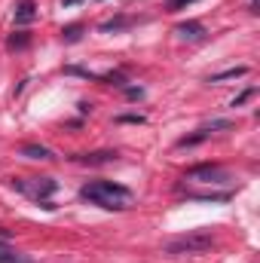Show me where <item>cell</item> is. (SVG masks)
<instances>
[{"label": "cell", "mask_w": 260, "mask_h": 263, "mask_svg": "<svg viewBox=\"0 0 260 263\" xmlns=\"http://www.w3.org/2000/svg\"><path fill=\"white\" fill-rule=\"evenodd\" d=\"M80 196L101 208H129L132 205V190L114 181H92L80 190Z\"/></svg>", "instance_id": "obj_1"}, {"label": "cell", "mask_w": 260, "mask_h": 263, "mask_svg": "<svg viewBox=\"0 0 260 263\" xmlns=\"http://www.w3.org/2000/svg\"><path fill=\"white\" fill-rule=\"evenodd\" d=\"M211 245H214V236L205 233V230H196V233H187V236L169 239L162 248H165V254H205Z\"/></svg>", "instance_id": "obj_2"}, {"label": "cell", "mask_w": 260, "mask_h": 263, "mask_svg": "<svg viewBox=\"0 0 260 263\" xmlns=\"http://www.w3.org/2000/svg\"><path fill=\"white\" fill-rule=\"evenodd\" d=\"M12 187L22 190V193H28L31 199H43V202L59 190V184H55L52 178H31V184H28V181H12Z\"/></svg>", "instance_id": "obj_3"}, {"label": "cell", "mask_w": 260, "mask_h": 263, "mask_svg": "<svg viewBox=\"0 0 260 263\" xmlns=\"http://www.w3.org/2000/svg\"><path fill=\"white\" fill-rule=\"evenodd\" d=\"M187 178L199 181V184H220V181H230V172L220 165H193V168H187Z\"/></svg>", "instance_id": "obj_4"}, {"label": "cell", "mask_w": 260, "mask_h": 263, "mask_svg": "<svg viewBox=\"0 0 260 263\" xmlns=\"http://www.w3.org/2000/svg\"><path fill=\"white\" fill-rule=\"evenodd\" d=\"M37 18V3L34 0H22L15 6V25H31Z\"/></svg>", "instance_id": "obj_5"}, {"label": "cell", "mask_w": 260, "mask_h": 263, "mask_svg": "<svg viewBox=\"0 0 260 263\" xmlns=\"http://www.w3.org/2000/svg\"><path fill=\"white\" fill-rule=\"evenodd\" d=\"M77 159L86 162V165H107V162H117V153L114 150H98V153H83Z\"/></svg>", "instance_id": "obj_6"}, {"label": "cell", "mask_w": 260, "mask_h": 263, "mask_svg": "<svg viewBox=\"0 0 260 263\" xmlns=\"http://www.w3.org/2000/svg\"><path fill=\"white\" fill-rule=\"evenodd\" d=\"M22 156H28V159H55V153L49 147H43V144H25Z\"/></svg>", "instance_id": "obj_7"}, {"label": "cell", "mask_w": 260, "mask_h": 263, "mask_svg": "<svg viewBox=\"0 0 260 263\" xmlns=\"http://www.w3.org/2000/svg\"><path fill=\"white\" fill-rule=\"evenodd\" d=\"M178 34H181L184 40H202V37H205V28H202L199 22H181V25H178Z\"/></svg>", "instance_id": "obj_8"}, {"label": "cell", "mask_w": 260, "mask_h": 263, "mask_svg": "<svg viewBox=\"0 0 260 263\" xmlns=\"http://www.w3.org/2000/svg\"><path fill=\"white\" fill-rule=\"evenodd\" d=\"M248 73V67H230V70H220V73H211V80L208 83H220V80H236V77H245Z\"/></svg>", "instance_id": "obj_9"}, {"label": "cell", "mask_w": 260, "mask_h": 263, "mask_svg": "<svg viewBox=\"0 0 260 263\" xmlns=\"http://www.w3.org/2000/svg\"><path fill=\"white\" fill-rule=\"evenodd\" d=\"M208 135H211V132L199 129V132H196V135H190V138H181V141H178V147H193V144H199V141H205Z\"/></svg>", "instance_id": "obj_10"}, {"label": "cell", "mask_w": 260, "mask_h": 263, "mask_svg": "<svg viewBox=\"0 0 260 263\" xmlns=\"http://www.w3.org/2000/svg\"><path fill=\"white\" fill-rule=\"evenodd\" d=\"M80 34H83V25H67L65 31H62V37H65L67 43H77V40H80Z\"/></svg>", "instance_id": "obj_11"}, {"label": "cell", "mask_w": 260, "mask_h": 263, "mask_svg": "<svg viewBox=\"0 0 260 263\" xmlns=\"http://www.w3.org/2000/svg\"><path fill=\"white\" fill-rule=\"evenodd\" d=\"M28 46V34H12L9 37V49H25Z\"/></svg>", "instance_id": "obj_12"}, {"label": "cell", "mask_w": 260, "mask_h": 263, "mask_svg": "<svg viewBox=\"0 0 260 263\" xmlns=\"http://www.w3.org/2000/svg\"><path fill=\"white\" fill-rule=\"evenodd\" d=\"M190 3H196V0H165V12H178V9H184Z\"/></svg>", "instance_id": "obj_13"}, {"label": "cell", "mask_w": 260, "mask_h": 263, "mask_svg": "<svg viewBox=\"0 0 260 263\" xmlns=\"http://www.w3.org/2000/svg\"><path fill=\"white\" fill-rule=\"evenodd\" d=\"M126 25H129V18H114V22H104L101 31H120V28H126Z\"/></svg>", "instance_id": "obj_14"}, {"label": "cell", "mask_w": 260, "mask_h": 263, "mask_svg": "<svg viewBox=\"0 0 260 263\" xmlns=\"http://www.w3.org/2000/svg\"><path fill=\"white\" fill-rule=\"evenodd\" d=\"M0 263H34V260H31V257H18L15 251H9L6 257H0Z\"/></svg>", "instance_id": "obj_15"}, {"label": "cell", "mask_w": 260, "mask_h": 263, "mask_svg": "<svg viewBox=\"0 0 260 263\" xmlns=\"http://www.w3.org/2000/svg\"><path fill=\"white\" fill-rule=\"evenodd\" d=\"M251 95H254V89H245V92H242L239 98H233V107H239V104H245V101H248Z\"/></svg>", "instance_id": "obj_16"}, {"label": "cell", "mask_w": 260, "mask_h": 263, "mask_svg": "<svg viewBox=\"0 0 260 263\" xmlns=\"http://www.w3.org/2000/svg\"><path fill=\"white\" fill-rule=\"evenodd\" d=\"M6 254H9V248H6V245H0V257H6Z\"/></svg>", "instance_id": "obj_17"}, {"label": "cell", "mask_w": 260, "mask_h": 263, "mask_svg": "<svg viewBox=\"0 0 260 263\" xmlns=\"http://www.w3.org/2000/svg\"><path fill=\"white\" fill-rule=\"evenodd\" d=\"M73 3H80V0H65V6H73Z\"/></svg>", "instance_id": "obj_18"}]
</instances>
